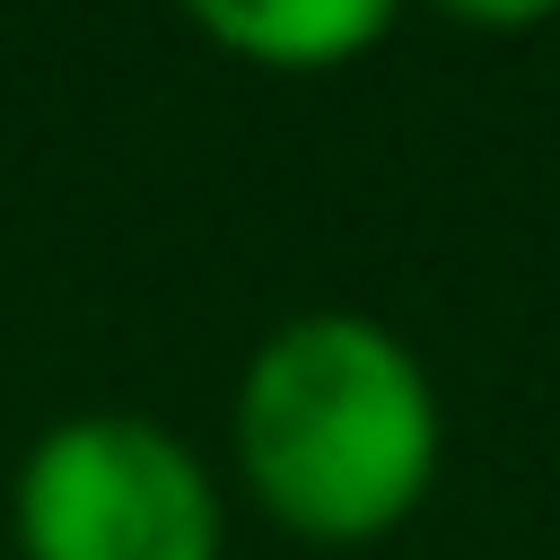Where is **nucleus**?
<instances>
[{
    "label": "nucleus",
    "instance_id": "nucleus-3",
    "mask_svg": "<svg viewBox=\"0 0 560 560\" xmlns=\"http://www.w3.org/2000/svg\"><path fill=\"white\" fill-rule=\"evenodd\" d=\"M192 26L254 70H341L394 18L376 0H201Z\"/></svg>",
    "mask_w": 560,
    "mask_h": 560
},
{
    "label": "nucleus",
    "instance_id": "nucleus-2",
    "mask_svg": "<svg viewBox=\"0 0 560 560\" xmlns=\"http://www.w3.org/2000/svg\"><path fill=\"white\" fill-rule=\"evenodd\" d=\"M18 560H219V490L149 411L52 420L9 490Z\"/></svg>",
    "mask_w": 560,
    "mask_h": 560
},
{
    "label": "nucleus",
    "instance_id": "nucleus-1",
    "mask_svg": "<svg viewBox=\"0 0 560 560\" xmlns=\"http://www.w3.org/2000/svg\"><path fill=\"white\" fill-rule=\"evenodd\" d=\"M245 490L306 542H376L438 481V385L368 315H298L236 376Z\"/></svg>",
    "mask_w": 560,
    "mask_h": 560
}]
</instances>
